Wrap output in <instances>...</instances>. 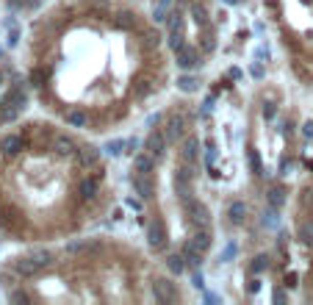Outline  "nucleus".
I'll return each instance as SVG.
<instances>
[{
    "instance_id": "393cba45",
    "label": "nucleus",
    "mask_w": 313,
    "mask_h": 305,
    "mask_svg": "<svg viewBox=\"0 0 313 305\" xmlns=\"http://www.w3.org/2000/svg\"><path fill=\"white\" fill-rule=\"evenodd\" d=\"M192 180H194V169H192V164H183V167L175 169V183H192Z\"/></svg>"
},
{
    "instance_id": "7ed1b4c3",
    "label": "nucleus",
    "mask_w": 313,
    "mask_h": 305,
    "mask_svg": "<svg viewBox=\"0 0 313 305\" xmlns=\"http://www.w3.org/2000/svg\"><path fill=\"white\" fill-rule=\"evenodd\" d=\"M153 297H155L158 302H164V305L175 302V300H178L175 283L169 280V277H155V280H153Z\"/></svg>"
},
{
    "instance_id": "dca6fc26",
    "label": "nucleus",
    "mask_w": 313,
    "mask_h": 305,
    "mask_svg": "<svg viewBox=\"0 0 313 305\" xmlns=\"http://www.w3.org/2000/svg\"><path fill=\"white\" fill-rule=\"evenodd\" d=\"M180 253H183V258H186V263H189L192 269H197V267L202 263V253L194 247L192 241H186V244H183V250H180Z\"/></svg>"
},
{
    "instance_id": "72a5a7b5",
    "label": "nucleus",
    "mask_w": 313,
    "mask_h": 305,
    "mask_svg": "<svg viewBox=\"0 0 313 305\" xmlns=\"http://www.w3.org/2000/svg\"><path fill=\"white\" fill-rule=\"evenodd\" d=\"M122 147H125V141H122V139H114V141H108L106 153H111V155H119V153H122Z\"/></svg>"
},
{
    "instance_id": "aec40b11",
    "label": "nucleus",
    "mask_w": 313,
    "mask_h": 305,
    "mask_svg": "<svg viewBox=\"0 0 313 305\" xmlns=\"http://www.w3.org/2000/svg\"><path fill=\"white\" fill-rule=\"evenodd\" d=\"M97 186H100L97 178H84L78 183V194L80 197H94V194H97Z\"/></svg>"
},
{
    "instance_id": "cd10ccee",
    "label": "nucleus",
    "mask_w": 313,
    "mask_h": 305,
    "mask_svg": "<svg viewBox=\"0 0 313 305\" xmlns=\"http://www.w3.org/2000/svg\"><path fill=\"white\" fill-rule=\"evenodd\" d=\"M263 269H269V255H255V258H253V272L255 275H261L263 272Z\"/></svg>"
},
{
    "instance_id": "39448f33",
    "label": "nucleus",
    "mask_w": 313,
    "mask_h": 305,
    "mask_svg": "<svg viewBox=\"0 0 313 305\" xmlns=\"http://www.w3.org/2000/svg\"><path fill=\"white\" fill-rule=\"evenodd\" d=\"M175 64H178L180 70H194V67L200 64V50L192 45H180L178 50H175Z\"/></svg>"
},
{
    "instance_id": "6ab92c4d",
    "label": "nucleus",
    "mask_w": 313,
    "mask_h": 305,
    "mask_svg": "<svg viewBox=\"0 0 313 305\" xmlns=\"http://www.w3.org/2000/svg\"><path fill=\"white\" fill-rule=\"evenodd\" d=\"M6 100H9L11 106H17V108H25V106H28V94H25L23 84H17L14 89H11L9 94H6Z\"/></svg>"
},
{
    "instance_id": "4c0bfd02",
    "label": "nucleus",
    "mask_w": 313,
    "mask_h": 305,
    "mask_svg": "<svg viewBox=\"0 0 313 305\" xmlns=\"http://www.w3.org/2000/svg\"><path fill=\"white\" fill-rule=\"evenodd\" d=\"M275 114H277L275 103H263V119H275Z\"/></svg>"
},
{
    "instance_id": "423d86ee",
    "label": "nucleus",
    "mask_w": 313,
    "mask_h": 305,
    "mask_svg": "<svg viewBox=\"0 0 313 305\" xmlns=\"http://www.w3.org/2000/svg\"><path fill=\"white\" fill-rule=\"evenodd\" d=\"M131 186H133V192L139 194L141 200H150L155 194V183L150 175H141V172H133L131 175Z\"/></svg>"
},
{
    "instance_id": "79ce46f5",
    "label": "nucleus",
    "mask_w": 313,
    "mask_h": 305,
    "mask_svg": "<svg viewBox=\"0 0 313 305\" xmlns=\"http://www.w3.org/2000/svg\"><path fill=\"white\" fill-rule=\"evenodd\" d=\"M272 300H275L277 305H283L285 300H288V297H285V291H283V289H275V294H272Z\"/></svg>"
},
{
    "instance_id": "2eb2a0df",
    "label": "nucleus",
    "mask_w": 313,
    "mask_h": 305,
    "mask_svg": "<svg viewBox=\"0 0 313 305\" xmlns=\"http://www.w3.org/2000/svg\"><path fill=\"white\" fill-rule=\"evenodd\" d=\"M53 150H56L58 155H75V153H78V145H75L72 136H56Z\"/></svg>"
},
{
    "instance_id": "a211bd4d",
    "label": "nucleus",
    "mask_w": 313,
    "mask_h": 305,
    "mask_svg": "<svg viewBox=\"0 0 313 305\" xmlns=\"http://www.w3.org/2000/svg\"><path fill=\"white\" fill-rule=\"evenodd\" d=\"M64 119H67V125H72V128H86L89 125V117H86V111H80V108H70V111L64 114Z\"/></svg>"
},
{
    "instance_id": "4be33fe9",
    "label": "nucleus",
    "mask_w": 313,
    "mask_h": 305,
    "mask_svg": "<svg viewBox=\"0 0 313 305\" xmlns=\"http://www.w3.org/2000/svg\"><path fill=\"white\" fill-rule=\"evenodd\" d=\"M297 236L302 244H313V219H302L297 228Z\"/></svg>"
},
{
    "instance_id": "de8ad7c7",
    "label": "nucleus",
    "mask_w": 313,
    "mask_h": 305,
    "mask_svg": "<svg viewBox=\"0 0 313 305\" xmlns=\"http://www.w3.org/2000/svg\"><path fill=\"white\" fill-rule=\"evenodd\" d=\"M128 206H131V208H141V200H133V197H128Z\"/></svg>"
},
{
    "instance_id": "c9c22d12",
    "label": "nucleus",
    "mask_w": 313,
    "mask_h": 305,
    "mask_svg": "<svg viewBox=\"0 0 313 305\" xmlns=\"http://www.w3.org/2000/svg\"><path fill=\"white\" fill-rule=\"evenodd\" d=\"M153 17H155V23H164V19H166V6H155V11H153Z\"/></svg>"
},
{
    "instance_id": "412c9836",
    "label": "nucleus",
    "mask_w": 313,
    "mask_h": 305,
    "mask_svg": "<svg viewBox=\"0 0 313 305\" xmlns=\"http://www.w3.org/2000/svg\"><path fill=\"white\" fill-rule=\"evenodd\" d=\"M266 202H269L272 208H283V202H285V189H283V186H272L269 194H266Z\"/></svg>"
},
{
    "instance_id": "09e8293b",
    "label": "nucleus",
    "mask_w": 313,
    "mask_h": 305,
    "mask_svg": "<svg viewBox=\"0 0 313 305\" xmlns=\"http://www.w3.org/2000/svg\"><path fill=\"white\" fill-rule=\"evenodd\" d=\"M158 3H161V6H169V0H158Z\"/></svg>"
},
{
    "instance_id": "9d476101",
    "label": "nucleus",
    "mask_w": 313,
    "mask_h": 305,
    "mask_svg": "<svg viewBox=\"0 0 313 305\" xmlns=\"http://www.w3.org/2000/svg\"><path fill=\"white\" fill-rule=\"evenodd\" d=\"M19 150H23V139H19L17 133H6V136H0V153H3L6 158L17 155Z\"/></svg>"
},
{
    "instance_id": "f257e3e1",
    "label": "nucleus",
    "mask_w": 313,
    "mask_h": 305,
    "mask_svg": "<svg viewBox=\"0 0 313 305\" xmlns=\"http://www.w3.org/2000/svg\"><path fill=\"white\" fill-rule=\"evenodd\" d=\"M147 244L153 250H166V244H169L166 225H164V219H158V216H155V219L147 225Z\"/></svg>"
},
{
    "instance_id": "3c124183",
    "label": "nucleus",
    "mask_w": 313,
    "mask_h": 305,
    "mask_svg": "<svg viewBox=\"0 0 313 305\" xmlns=\"http://www.w3.org/2000/svg\"><path fill=\"white\" fill-rule=\"evenodd\" d=\"M0 84H3V72H0Z\"/></svg>"
},
{
    "instance_id": "b1692460",
    "label": "nucleus",
    "mask_w": 313,
    "mask_h": 305,
    "mask_svg": "<svg viewBox=\"0 0 313 305\" xmlns=\"http://www.w3.org/2000/svg\"><path fill=\"white\" fill-rule=\"evenodd\" d=\"M192 14H194V23H197V25H202V28H211V25H208V9H205L202 3H194V6H192Z\"/></svg>"
},
{
    "instance_id": "a19ab883",
    "label": "nucleus",
    "mask_w": 313,
    "mask_h": 305,
    "mask_svg": "<svg viewBox=\"0 0 313 305\" xmlns=\"http://www.w3.org/2000/svg\"><path fill=\"white\" fill-rule=\"evenodd\" d=\"M158 31H144V42H150V45H158Z\"/></svg>"
},
{
    "instance_id": "473e14b6",
    "label": "nucleus",
    "mask_w": 313,
    "mask_h": 305,
    "mask_svg": "<svg viewBox=\"0 0 313 305\" xmlns=\"http://www.w3.org/2000/svg\"><path fill=\"white\" fill-rule=\"evenodd\" d=\"M147 92H150V80H147V78H141L139 84H136V89H133V97H144Z\"/></svg>"
},
{
    "instance_id": "ea45409f",
    "label": "nucleus",
    "mask_w": 313,
    "mask_h": 305,
    "mask_svg": "<svg viewBox=\"0 0 313 305\" xmlns=\"http://www.w3.org/2000/svg\"><path fill=\"white\" fill-rule=\"evenodd\" d=\"M42 80H45V72H42V70H33V72H31V84H33V86H42Z\"/></svg>"
},
{
    "instance_id": "c756f323",
    "label": "nucleus",
    "mask_w": 313,
    "mask_h": 305,
    "mask_svg": "<svg viewBox=\"0 0 313 305\" xmlns=\"http://www.w3.org/2000/svg\"><path fill=\"white\" fill-rule=\"evenodd\" d=\"M249 167H253L255 175H263V164H261V155H258V150H249Z\"/></svg>"
},
{
    "instance_id": "7c9ffc66",
    "label": "nucleus",
    "mask_w": 313,
    "mask_h": 305,
    "mask_svg": "<svg viewBox=\"0 0 313 305\" xmlns=\"http://www.w3.org/2000/svg\"><path fill=\"white\" fill-rule=\"evenodd\" d=\"M31 255L36 258L39 267H47V263L53 261V253H50V250H36V253H31Z\"/></svg>"
},
{
    "instance_id": "c85d7f7f",
    "label": "nucleus",
    "mask_w": 313,
    "mask_h": 305,
    "mask_svg": "<svg viewBox=\"0 0 313 305\" xmlns=\"http://www.w3.org/2000/svg\"><path fill=\"white\" fill-rule=\"evenodd\" d=\"M9 300L17 302V305H25V302H31V294H28V291H23V289H14L9 294Z\"/></svg>"
},
{
    "instance_id": "bb28decb",
    "label": "nucleus",
    "mask_w": 313,
    "mask_h": 305,
    "mask_svg": "<svg viewBox=\"0 0 313 305\" xmlns=\"http://www.w3.org/2000/svg\"><path fill=\"white\" fill-rule=\"evenodd\" d=\"M277 211H280V208H266V211H263V225H266V228H275L277 225V222H280V216H277Z\"/></svg>"
},
{
    "instance_id": "603ef678",
    "label": "nucleus",
    "mask_w": 313,
    "mask_h": 305,
    "mask_svg": "<svg viewBox=\"0 0 313 305\" xmlns=\"http://www.w3.org/2000/svg\"><path fill=\"white\" fill-rule=\"evenodd\" d=\"M0 122H3V119H0Z\"/></svg>"
},
{
    "instance_id": "1a4fd4ad",
    "label": "nucleus",
    "mask_w": 313,
    "mask_h": 305,
    "mask_svg": "<svg viewBox=\"0 0 313 305\" xmlns=\"http://www.w3.org/2000/svg\"><path fill=\"white\" fill-rule=\"evenodd\" d=\"M197 155H200V139H197V136H186V139H183V145H180L183 164H194Z\"/></svg>"
},
{
    "instance_id": "f3484780",
    "label": "nucleus",
    "mask_w": 313,
    "mask_h": 305,
    "mask_svg": "<svg viewBox=\"0 0 313 305\" xmlns=\"http://www.w3.org/2000/svg\"><path fill=\"white\" fill-rule=\"evenodd\" d=\"M186 267H189V263H186V258H183V253H169L166 255V269L172 275H183V272H186Z\"/></svg>"
},
{
    "instance_id": "ddd939ff",
    "label": "nucleus",
    "mask_w": 313,
    "mask_h": 305,
    "mask_svg": "<svg viewBox=\"0 0 313 305\" xmlns=\"http://www.w3.org/2000/svg\"><path fill=\"white\" fill-rule=\"evenodd\" d=\"M227 216H230L233 225H244V219H247V202H244V200H233V202H230V208H227Z\"/></svg>"
},
{
    "instance_id": "f704fd0d",
    "label": "nucleus",
    "mask_w": 313,
    "mask_h": 305,
    "mask_svg": "<svg viewBox=\"0 0 313 305\" xmlns=\"http://www.w3.org/2000/svg\"><path fill=\"white\" fill-rule=\"evenodd\" d=\"M192 286H194V289H202V286H205V277H202L200 269H194V275H192Z\"/></svg>"
},
{
    "instance_id": "a18cd8bd",
    "label": "nucleus",
    "mask_w": 313,
    "mask_h": 305,
    "mask_svg": "<svg viewBox=\"0 0 313 305\" xmlns=\"http://www.w3.org/2000/svg\"><path fill=\"white\" fill-rule=\"evenodd\" d=\"M86 244L84 241H72V244H67V253H78V250H84Z\"/></svg>"
},
{
    "instance_id": "4468645a",
    "label": "nucleus",
    "mask_w": 313,
    "mask_h": 305,
    "mask_svg": "<svg viewBox=\"0 0 313 305\" xmlns=\"http://www.w3.org/2000/svg\"><path fill=\"white\" fill-rule=\"evenodd\" d=\"M211 241H214V239H211V230H208V225L197 228V233L192 236V244H194L197 250H200V253H208V250H211Z\"/></svg>"
},
{
    "instance_id": "f8f14e48",
    "label": "nucleus",
    "mask_w": 313,
    "mask_h": 305,
    "mask_svg": "<svg viewBox=\"0 0 313 305\" xmlns=\"http://www.w3.org/2000/svg\"><path fill=\"white\" fill-rule=\"evenodd\" d=\"M75 155H78V161H80L84 167H94V164L100 161V147H94V145H80Z\"/></svg>"
},
{
    "instance_id": "37998d69",
    "label": "nucleus",
    "mask_w": 313,
    "mask_h": 305,
    "mask_svg": "<svg viewBox=\"0 0 313 305\" xmlns=\"http://www.w3.org/2000/svg\"><path fill=\"white\" fill-rule=\"evenodd\" d=\"M302 136L313 141V122H310V119H308V122H305V125H302Z\"/></svg>"
},
{
    "instance_id": "e433bc0d",
    "label": "nucleus",
    "mask_w": 313,
    "mask_h": 305,
    "mask_svg": "<svg viewBox=\"0 0 313 305\" xmlns=\"http://www.w3.org/2000/svg\"><path fill=\"white\" fill-rule=\"evenodd\" d=\"M117 25H122V28H131V25H133V17L128 14V11H122L119 19H117Z\"/></svg>"
},
{
    "instance_id": "20e7f679",
    "label": "nucleus",
    "mask_w": 313,
    "mask_h": 305,
    "mask_svg": "<svg viewBox=\"0 0 313 305\" xmlns=\"http://www.w3.org/2000/svg\"><path fill=\"white\" fill-rule=\"evenodd\" d=\"M166 145H169V141H166V133L155 131V128L147 133V139H144V150H147L150 155H153L155 161H158V158H164V153H166Z\"/></svg>"
},
{
    "instance_id": "6e6552de",
    "label": "nucleus",
    "mask_w": 313,
    "mask_h": 305,
    "mask_svg": "<svg viewBox=\"0 0 313 305\" xmlns=\"http://www.w3.org/2000/svg\"><path fill=\"white\" fill-rule=\"evenodd\" d=\"M166 141H178L183 139V133H186V117L183 114H169L166 119Z\"/></svg>"
},
{
    "instance_id": "c03bdc74",
    "label": "nucleus",
    "mask_w": 313,
    "mask_h": 305,
    "mask_svg": "<svg viewBox=\"0 0 313 305\" xmlns=\"http://www.w3.org/2000/svg\"><path fill=\"white\" fill-rule=\"evenodd\" d=\"M249 72H253L255 78H263V67H261V61H255V64L249 67Z\"/></svg>"
},
{
    "instance_id": "5701e85b",
    "label": "nucleus",
    "mask_w": 313,
    "mask_h": 305,
    "mask_svg": "<svg viewBox=\"0 0 313 305\" xmlns=\"http://www.w3.org/2000/svg\"><path fill=\"white\" fill-rule=\"evenodd\" d=\"M178 89L186 92V94H192V92L200 89V80H197L194 75H180V78H178Z\"/></svg>"
},
{
    "instance_id": "58836bf2",
    "label": "nucleus",
    "mask_w": 313,
    "mask_h": 305,
    "mask_svg": "<svg viewBox=\"0 0 313 305\" xmlns=\"http://www.w3.org/2000/svg\"><path fill=\"white\" fill-rule=\"evenodd\" d=\"M297 280H299V275L297 272H288V275H285V289H297Z\"/></svg>"
},
{
    "instance_id": "49530a36",
    "label": "nucleus",
    "mask_w": 313,
    "mask_h": 305,
    "mask_svg": "<svg viewBox=\"0 0 313 305\" xmlns=\"http://www.w3.org/2000/svg\"><path fill=\"white\" fill-rule=\"evenodd\" d=\"M125 147H128V150H131V153H133L136 147H139V141H136V139H128V141H125Z\"/></svg>"
},
{
    "instance_id": "f03ea898",
    "label": "nucleus",
    "mask_w": 313,
    "mask_h": 305,
    "mask_svg": "<svg viewBox=\"0 0 313 305\" xmlns=\"http://www.w3.org/2000/svg\"><path fill=\"white\" fill-rule=\"evenodd\" d=\"M183 211H186L189 222H192L194 228H202V225H208V222H211L208 206H205V202H200V200H189V202H183Z\"/></svg>"
},
{
    "instance_id": "2f4dec72",
    "label": "nucleus",
    "mask_w": 313,
    "mask_h": 305,
    "mask_svg": "<svg viewBox=\"0 0 313 305\" xmlns=\"http://www.w3.org/2000/svg\"><path fill=\"white\" fill-rule=\"evenodd\" d=\"M214 47H216V39H214V33H211V28H205V36H202V53H214Z\"/></svg>"
},
{
    "instance_id": "0eeeda50",
    "label": "nucleus",
    "mask_w": 313,
    "mask_h": 305,
    "mask_svg": "<svg viewBox=\"0 0 313 305\" xmlns=\"http://www.w3.org/2000/svg\"><path fill=\"white\" fill-rule=\"evenodd\" d=\"M11 269H14V275H19V277H33L42 267L36 263L33 255H19V258L11 261Z\"/></svg>"
},
{
    "instance_id": "a878e982",
    "label": "nucleus",
    "mask_w": 313,
    "mask_h": 305,
    "mask_svg": "<svg viewBox=\"0 0 313 305\" xmlns=\"http://www.w3.org/2000/svg\"><path fill=\"white\" fill-rule=\"evenodd\" d=\"M175 192H178V197H180V202H189V200H194L192 197V183H175Z\"/></svg>"
},
{
    "instance_id": "9b49d317",
    "label": "nucleus",
    "mask_w": 313,
    "mask_h": 305,
    "mask_svg": "<svg viewBox=\"0 0 313 305\" xmlns=\"http://www.w3.org/2000/svg\"><path fill=\"white\" fill-rule=\"evenodd\" d=\"M133 172L153 175V172H155V158H153L147 150H144V153H136V155H133Z\"/></svg>"
},
{
    "instance_id": "8fccbe9b",
    "label": "nucleus",
    "mask_w": 313,
    "mask_h": 305,
    "mask_svg": "<svg viewBox=\"0 0 313 305\" xmlns=\"http://www.w3.org/2000/svg\"><path fill=\"white\" fill-rule=\"evenodd\" d=\"M224 3H230V6H233V3H239V0H224Z\"/></svg>"
}]
</instances>
